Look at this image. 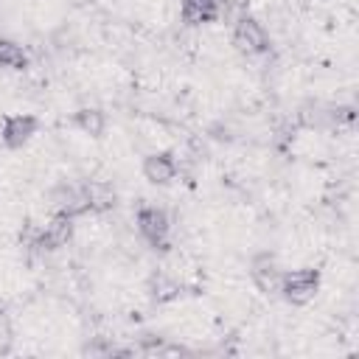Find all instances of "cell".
<instances>
[{"label":"cell","mask_w":359,"mask_h":359,"mask_svg":"<svg viewBox=\"0 0 359 359\" xmlns=\"http://www.w3.org/2000/svg\"><path fill=\"white\" fill-rule=\"evenodd\" d=\"M320 280H323L320 269L303 266V269L286 272V275L280 278V289H278V292L283 294L286 303H292V306H306V303L314 300V294L320 292Z\"/></svg>","instance_id":"cell-1"},{"label":"cell","mask_w":359,"mask_h":359,"mask_svg":"<svg viewBox=\"0 0 359 359\" xmlns=\"http://www.w3.org/2000/svg\"><path fill=\"white\" fill-rule=\"evenodd\" d=\"M233 45L241 50V53H247V56H261V53H269V34H266V28L255 20V17H250V14H244V17H238L236 20V25H233Z\"/></svg>","instance_id":"cell-2"},{"label":"cell","mask_w":359,"mask_h":359,"mask_svg":"<svg viewBox=\"0 0 359 359\" xmlns=\"http://www.w3.org/2000/svg\"><path fill=\"white\" fill-rule=\"evenodd\" d=\"M140 236L154 247V250H168V233H171V222L168 213L157 205H143L135 216Z\"/></svg>","instance_id":"cell-3"},{"label":"cell","mask_w":359,"mask_h":359,"mask_svg":"<svg viewBox=\"0 0 359 359\" xmlns=\"http://www.w3.org/2000/svg\"><path fill=\"white\" fill-rule=\"evenodd\" d=\"M73 227H76V224H73V216H67V213H53L50 222L36 230L31 247H36V250H59V247H65V244L73 238Z\"/></svg>","instance_id":"cell-4"},{"label":"cell","mask_w":359,"mask_h":359,"mask_svg":"<svg viewBox=\"0 0 359 359\" xmlns=\"http://www.w3.org/2000/svg\"><path fill=\"white\" fill-rule=\"evenodd\" d=\"M50 205L56 208V213H67V216H84L90 213L87 208V196L81 191V185H73V182H59L50 188Z\"/></svg>","instance_id":"cell-5"},{"label":"cell","mask_w":359,"mask_h":359,"mask_svg":"<svg viewBox=\"0 0 359 359\" xmlns=\"http://www.w3.org/2000/svg\"><path fill=\"white\" fill-rule=\"evenodd\" d=\"M39 129V121L34 115H6L0 126V137L6 149H22Z\"/></svg>","instance_id":"cell-6"},{"label":"cell","mask_w":359,"mask_h":359,"mask_svg":"<svg viewBox=\"0 0 359 359\" xmlns=\"http://www.w3.org/2000/svg\"><path fill=\"white\" fill-rule=\"evenodd\" d=\"M250 278H252V283L258 286V292L272 294V292L280 289V278H283V272H280L275 255H269V252H258V255L250 261Z\"/></svg>","instance_id":"cell-7"},{"label":"cell","mask_w":359,"mask_h":359,"mask_svg":"<svg viewBox=\"0 0 359 359\" xmlns=\"http://www.w3.org/2000/svg\"><path fill=\"white\" fill-rule=\"evenodd\" d=\"M177 171H180V165L171 151H151L143 157V177L151 185H168L177 177Z\"/></svg>","instance_id":"cell-8"},{"label":"cell","mask_w":359,"mask_h":359,"mask_svg":"<svg viewBox=\"0 0 359 359\" xmlns=\"http://www.w3.org/2000/svg\"><path fill=\"white\" fill-rule=\"evenodd\" d=\"M180 17L185 25H205L222 17V0H182Z\"/></svg>","instance_id":"cell-9"},{"label":"cell","mask_w":359,"mask_h":359,"mask_svg":"<svg viewBox=\"0 0 359 359\" xmlns=\"http://www.w3.org/2000/svg\"><path fill=\"white\" fill-rule=\"evenodd\" d=\"M81 191L87 196L90 213H107V210H112L118 205L115 188L109 182H104V180H87V182H81Z\"/></svg>","instance_id":"cell-10"},{"label":"cell","mask_w":359,"mask_h":359,"mask_svg":"<svg viewBox=\"0 0 359 359\" xmlns=\"http://www.w3.org/2000/svg\"><path fill=\"white\" fill-rule=\"evenodd\" d=\"M73 126L81 129V132L90 135V137H101L104 129H107V115H104V109H98V107H79V109L73 112Z\"/></svg>","instance_id":"cell-11"},{"label":"cell","mask_w":359,"mask_h":359,"mask_svg":"<svg viewBox=\"0 0 359 359\" xmlns=\"http://www.w3.org/2000/svg\"><path fill=\"white\" fill-rule=\"evenodd\" d=\"M180 294H182V283L174 280L171 275L154 272V275L149 278V297H151L154 303H171V300H177Z\"/></svg>","instance_id":"cell-12"},{"label":"cell","mask_w":359,"mask_h":359,"mask_svg":"<svg viewBox=\"0 0 359 359\" xmlns=\"http://www.w3.org/2000/svg\"><path fill=\"white\" fill-rule=\"evenodd\" d=\"M0 67L25 70V67H28V53L22 50V45H17L14 39L0 36Z\"/></svg>","instance_id":"cell-13"},{"label":"cell","mask_w":359,"mask_h":359,"mask_svg":"<svg viewBox=\"0 0 359 359\" xmlns=\"http://www.w3.org/2000/svg\"><path fill=\"white\" fill-rule=\"evenodd\" d=\"M11 339H14V331H11V320H8V314L0 309V353H8V348H11Z\"/></svg>","instance_id":"cell-14"}]
</instances>
